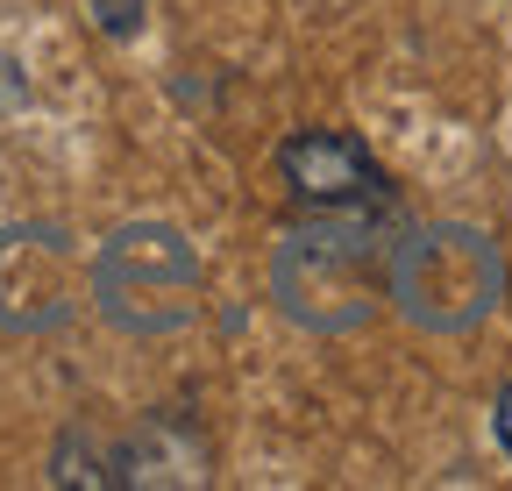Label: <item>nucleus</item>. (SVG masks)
<instances>
[{
    "label": "nucleus",
    "instance_id": "obj_1",
    "mask_svg": "<svg viewBox=\"0 0 512 491\" xmlns=\"http://www.w3.org/2000/svg\"><path fill=\"white\" fill-rule=\"evenodd\" d=\"M392 235L363 207H313V221L278 235L271 292L299 328H356L384 299Z\"/></svg>",
    "mask_w": 512,
    "mask_h": 491
},
{
    "label": "nucleus",
    "instance_id": "obj_2",
    "mask_svg": "<svg viewBox=\"0 0 512 491\" xmlns=\"http://www.w3.org/2000/svg\"><path fill=\"white\" fill-rule=\"evenodd\" d=\"M384 292L399 299V314L413 328L463 335V328H484L498 314L505 257H498V242L484 228H470V221H427V228H406L392 242Z\"/></svg>",
    "mask_w": 512,
    "mask_h": 491
},
{
    "label": "nucleus",
    "instance_id": "obj_3",
    "mask_svg": "<svg viewBox=\"0 0 512 491\" xmlns=\"http://www.w3.org/2000/svg\"><path fill=\"white\" fill-rule=\"evenodd\" d=\"M93 306L121 335H178L200 314V250L171 221H128L93 257Z\"/></svg>",
    "mask_w": 512,
    "mask_h": 491
},
{
    "label": "nucleus",
    "instance_id": "obj_4",
    "mask_svg": "<svg viewBox=\"0 0 512 491\" xmlns=\"http://www.w3.org/2000/svg\"><path fill=\"white\" fill-rule=\"evenodd\" d=\"M79 299V264H72V242L64 228L22 221V228H0V328L36 335L57 328Z\"/></svg>",
    "mask_w": 512,
    "mask_h": 491
},
{
    "label": "nucleus",
    "instance_id": "obj_5",
    "mask_svg": "<svg viewBox=\"0 0 512 491\" xmlns=\"http://www.w3.org/2000/svg\"><path fill=\"white\" fill-rule=\"evenodd\" d=\"M278 178L306 207H384L392 178L349 129H299L278 143Z\"/></svg>",
    "mask_w": 512,
    "mask_h": 491
},
{
    "label": "nucleus",
    "instance_id": "obj_6",
    "mask_svg": "<svg viewBox=\"0 0 512 491\" xmlns=\"http://www.w3.org/2000/svg\"><path fill=\"white\" fill-rule=\"evenodd\" d=\"M93 15L107 36H136L143 29V0H93Z\"/></svg>",
    "mask_w": 512,
    "mask_h": 491
},
{
    "label": "nucleus",
    "instance_id": "obj_7",
    "mask_svg": "<svg viewBox=\"0 0 512 491\" xmlns=\"http://www.w3.org/2000/svg\"><path fill=\"white\" fill-rule=\"evenodd\" d=\"M491 420H498V442H505V456H512V385L498 392V413H491Z\"/></svg>",
    "mask_w": 512,
    "mask_h": 491
}]
</instances>
